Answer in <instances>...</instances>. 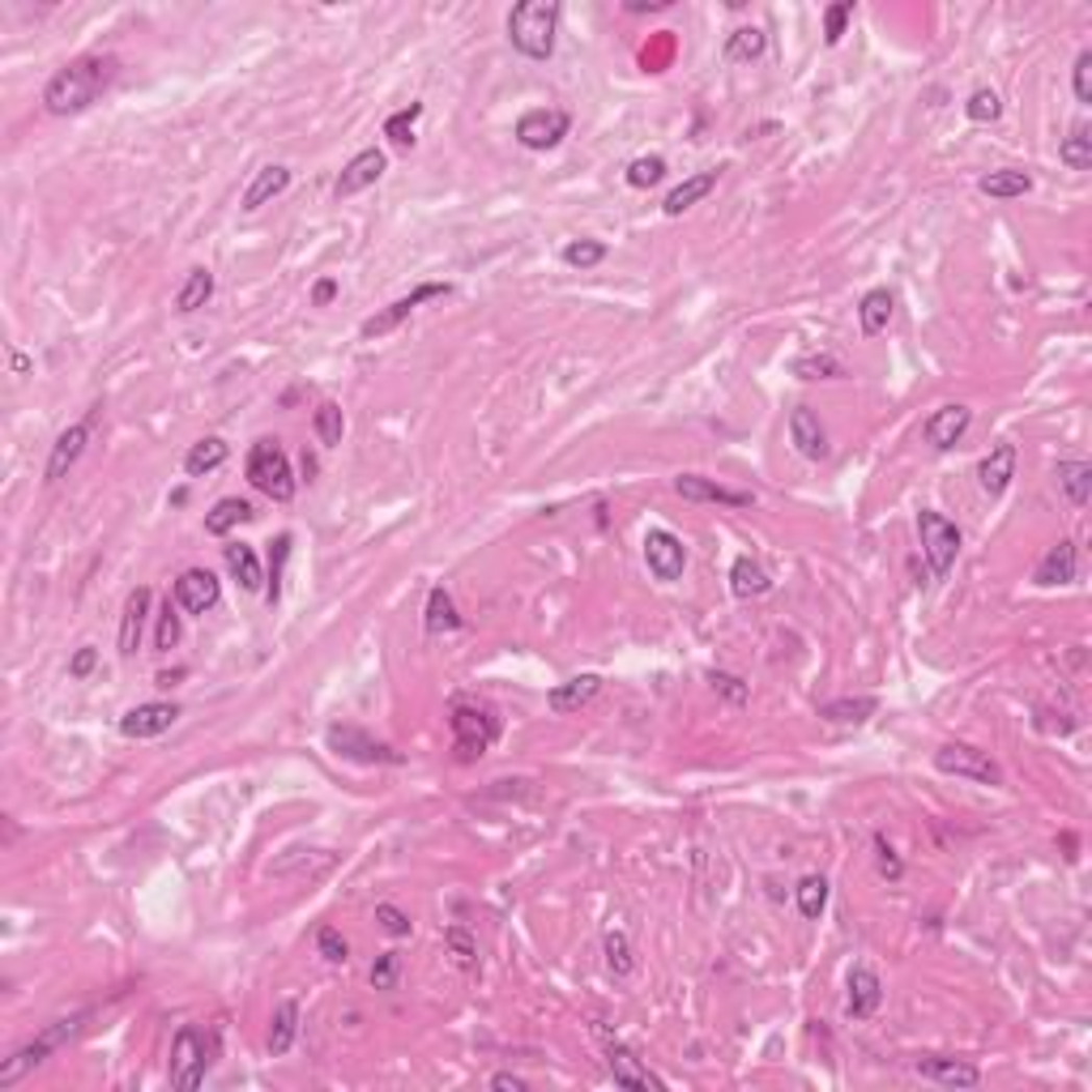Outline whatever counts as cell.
Segmentation results:
<instances>
[{
    "label": "cell",
    "mask_w": 1092,
    "mask_h": 1092,
    "mask_svg": "<svg viewBox=\"0 0 1092 1092\" xmlns=\"http://www.w3.org/2000/svg\"><path fill=\"white\" fill-rule=\"evenodd\" d=\"M645 564L657 580H678L682 568H688V551H682V542L670 533V529H649L645 533Z\"/></svg>",
    "instance_id": "cell-15"
},
{
    "label": "cell",
    "mask_w": 1092,
    "mask_h": 1092,
    "mask_svg": "<svg viewBox=\"0 0 1092 1092\" xmlns=\"http://www.w3.org/2000/svg\"><path fill=\"white\" fill-rule=\"evenodd\" d=\"M95 662H99V649H90V645H81V649L73 653V662H69V674H73V678H85L90 670H95Z\"/></svg>",
    "instance_id": "cell-60"
},
{
    "label": "cell",
    "mask_w": 1092,
    "mask_h": 1092,
    "mask_svg": "<svg viewBox=\"0 0 1092 1092\" xmlns=\"http://www.w3.org/2000/svg\"><path fill=\"white\" fill-rule=\"evenodd\" d=\"M914 1071L922 1079H935V1084H947V1088H977L982 1084V1071L965 1059H943V1054H926V1059H914Z\"/></svg>",
    "instance_id": "cell-21"
},
{
    "label": "cell",
    "mask_w": 1092,
    "mask_h": 1092,
    "mask_svg": "<svg viewBox=\"0 0 1092 1092\" xmlns=\"http://www.w3.org/2000/svg\"><path fill=\"white\" fill-rule=\"evenodd\" d=\"M674 491L682 499H692V504H725V508H751L755 504L751 491H730V487H721L713 478H700V474H678Z\"/></svg>",
    "instance_id": "cell-16"
},
{
    "label": "cell",
    "mask_w": 1092,
    "mask_h": 1092,
    "mask_svg": "<svg viewBox=\"0 0 1092 1092\" xmlns=\"http://www.w3.org/2000/svg\"><path fill=\"white\" fill-rule=\"evenodd\" d=\"M175 606L179 611H189V615H205V611H214L218 606V598H222V585H218V576L209 572V568H189L184 576L175 580Z\"/></svg>",
    "instance_id": "cell-14"
},
{
    "label": "cell",
    "mask_w": 1092,
    "mask_h": 1092,
    "mask_svg": "<svg viewBox=\"0 0 1092 1092\" xmlns=\"http://www.w3.org/2000/svg\"><path fill=\"white\" fill-rule=\"evenodd\" d=\"M662 175H666V158H662V154H645V158H631V163H627V184H631V189H653Z\"/></svg>",
    "instance_id": "cell-48"
},
{
    "label": "cell",
    "mask_w": 1092,
    "mask_h": 1092,
    "mask_svg": "<svg viewBox=\"0 0 1092 1092\" xmlns=\"http://www.w3.org/2000/svg\"><path fill=\"white\" fill-rule=\"evenodd\" d=\"M888 321H892V291L875 287V291L862 295V303H858V325H862V333L879 338V333L888 329Z\"/></svg>",
    "instance_id": "cell-32"
},
{
    "label": "cell",
    "mask_w": 1092,
    "mask_h": 1092,
    "mask_svg": "<svg viewBox=\"0 0 1092 1092\" xmlns=\"http://www.w3.org/2000/svg\"><path fill=\"white\" fill-rule=\"evenodd\" d=\"M1059 158H1063L1071 171H1088V167H1092V132H1088V124H1075L1071 136H1063Z\"/></svg>",
    "instance_id": "cell-43"
},
{
    "label": "cell",
    "mask_w": 1092,
    "mask_h": 1092,
    "mask_svg": "<svg viewBox=\"0 0 1092 1092\" xmlns=\"http://www.w3.org/2000/svg\"><path fill=\"white\" fill-rule=\"evenodd\" d=\"M295 1033H299V1003L287 998V1003L273 1008V1020H269V1054L282 1059L295 1045Z\"/></svg>",
    "instance_id": "cell-31"
},
{
    "label": "cell",
    "mask_w": 1092,
    "mask_h": 1092,
    "mask_svg": "<svg viewBox=\"0 0 1092 1092\" xmlns=\"http://www.w3.org/2000/svg\"><path fill=\"white\" fill-rule=\"evenodd\" d=\"M918 533H922V555L930 564L935 576H947L955 568V555H961V529H955L943 513H918Z\"/></svg>",
    "instance_id": "cell-8"
},
{
    "label": "cell",
    "mask_w": 1092,
    "mask_h": 1092,
    "mask_svg": "<svg viewBox=\"0 0 1092 1092\" xmlns=\"http://www.w3.org/2000/svg\"><path fill=\"white\" fill-rule=\"evenodd\" d=\"M1059 487L1067 491V499L1075 508L1088 504V495H1092V466L1088 462H1059Z\"/></svg>",
    "instance_id": "cell-41"
},
{
    "label": "cell",
    "mask_w": 1092,
    "mask_h": 1092,
    "mask_svg": "<svg viewBox=\"0 0 1092 1092\" xmlns=\"http://www.w3.org/2000/svg\"><path fill=\"white\" fill-rule=\"evenodd\" d=\"M393 982H397V955L384 951L380 961L372 965V986H376V990H393Z\"/></svg>",
    "instance_id": "cell-59"
},
{
    "label": "cell",
    "mask_w": 1092,
    "mask_h": 1092,
    "mask_svg": "<svg viewBox=\"0 0 1092 1092\" xmlns=\"http://www.w3.org/2000/svg\"><path fill=\"white\" fill-rule=\"evenodd\" d=\"M248 482L269 495L273 504H287L295 499V474H291V457L282 452L278 440H256L248 452Z\"/></svg>",
    "instance_id": "cell-4"
},
{
    "label": "cell",
    "mask_w": 1092,
    "mask_h": 1092,
    "mask_svg": "<svg viewBox=\"0 0 1092 1092\" xmlns=\"http://www.w3.org/2000/svg\"><path fill=\"white\" fill-rule=\"evenodd\" d=\"M226 457H231V448H226V440H218V436H205V440H197V444L189 448L184 470H189V478H205V474H209V470H218Z\"/></svg>",
    "instance_id": "cell-35"
},
{
    "label": "cell",
    "mask_w": 1092,
    "mask_h": 1092,
    "mask_svg": "<svg viewBox=\"0 0 1092 1092\" xmlns=\"http://www.w3.org/2000/svg\"><path fill=\"white\" fill-rule=\"evenodd\" d=\"M935 768L947 772V777H965L977 786H1003V768L990 760V751L969 747V743H943L935 751Z\"/></svg>",
    "instance_id": "cell-6"
},
{
    "label": "cell",
    "mask_w": 1092,
    "mask_h": 1092,
    "mask_svg": "<svg viewBox=\"0 0 1092 1092\" xmlns=\"http://www.w3.org/2000/svg\"><path fill=\"white\" fill-rule=\"evenodd\" d=\"M849 18H853V0H841V5H833V9L824 14V43H828V48H837V43H841Z\"/></svg>",
    "instance_id": "cell-52"
},
{
    "label": "cell",
    "mask_w": 1092,
    "mask_h": 1092,
    "mask_svg": "<svg viewBox=\"0 0 1092 1092\" xmlns=\"http://www.w3.org/2000/svg\"><path fill=\"white\" fill-rule=\"evenodd\" d=\"M709 682H713V688H717L725 700H730V704H743V700L751 696V688H747V682H743V678H735V674H725V670H709Z\"/></svg>",
    "instance_id": "cell-55"
},
{
    "label": "cell",
    "mask_w": 1092,
    "mask_h": 1092,
    "mask_svg": "<svg viewBox=\"0 0 1092 1092\" xmlns=\"http://www.w3.org/2000/svg\"><path fill=\"white\" fill-rule=\"evenodd\" d=\"M209 295H214V273H209L205 265H197V269H189L184 287H179V295H175V307L189 316V312L205 307V303H209Z\"/></svg>",
    "instance_id": "cell-40"
},
{
    "label": "cell",
    "mask_w": 1092,
    "mask_h": 1092,
    "mask_svg": "<svg viewBox=\"0 0 1092 1092\" xmlns=\"http://www.w3.org/2000/svg\"><path fill=\"white\" fill-rule=\"evenodd\" d=\"M427 631L431 636H444V631H457L462 627V615H457V602H452V594L444 585H436L431 594H427Z\"/></svg>",
    "instance_id": "cell-36"
},
{
    "label": "cell",
    "mask_w": 1092,
    "mask_h": 1092,
    "mask_svg": "<svg viewBox=\"0 0 1092 1092\" xmlns=\"http://www.w3.org/2000/svg\"><path fill=\"white\" fill-rule=\"evenodd\" d=\"M602 951H606V969H611L615 977H631V969H636V955H631V939H627L623 930H606V939H602Z\"/></svg>",
    "instance_id": "cell-44"
},
{
    "label": "cell",
    "mask_w": 1092,
    "mask_h": 1092,
    "mask_svg": "<svg viewBox=\"0 0 1092 1092\" xmlns=\"http://www.w3.org/2000/svg\"><path fill=\"white\" fill-rule=\"evenodd\" d=\"M790 372L798 380H841V376H849V368L837 354H798L790 363Z\"/></svg>",
    "instance_id": "cell-38"
},
{
    "label": "cell",
    "mask_w": 1092,
    "mask_h": 1092,
    "mask_svg": "<svg viewBox=\"0 0 1092 1092\" xmlns=\"http://www.w3.org/2000/svg\"><path fill=\"white\" fill-rule=\"evenodd\" d=\"M452 287L448 282H423V287H415L409 295H401V299H393L384 312H376V316H368V321H363V342H376V338H384V333H393L401 321H409V312H415L419 303H427V299H440V295H448Z\"/></svg>",
    "instance_id": "cell-11"
},
{
    "label": "cell",
    "mask_w": 1092,
    "mask_h": 1092,
    "mask_svg": "<svg viewBox=\"0 0 1092 1092\" xmlns=\"http://www.w3.org/2000/svg\"><path fill=\"white\" fill-rule=\"evenodd\" d=\"M81 1020H85V1012H77V1016H65V1020H52L48 1028H43L34 1041H26V1045H18V1050L0 1063V1092L5 1088H14L18 1079H26L39 1063H48V1054L52 1050H60V1045L69 1041V1037H77V1028H81Z\"/></svg>",
    "instance_id": "cell-3"
},
{
    "label": "cell",
    "mask_w": 1092,
    "mask_h": 1092,
    "mask_svg": "<svg viewBox=\"0 0 1092 1092\" xmlns=\"http://www.w3.org/2000/svg\"><path fill=\"white\" fill-rule=\"evenodd\" d=\"M977 193L994 197V201H1016L1024 193H1033V175L1028 171H1016V167H1003V171H990L977 179Z\"/></svg>",
    "instance_id": "cell-28"
},
{
    "label": "cell",
    "mask_w": 1092,
    "mask_h": 1092,
    "mask_svg": "<svg viewBox=\"0 0 1092 1092\" xmlns=\"http://www.w3.org/2000/svg\"><path fill=\"white\" fill-rule=\"evenodd\" d=\"M491 1088H513V1092H525L529 1084H525L521 1075H513V1071H495V1075H491Z\"/></svg>",
    "instance_id": "cell-62"
},
{
    "label": "cell",
    "mask_w": 1092,
    "mask_h": 1092,
    "mask_svg": "<svg viewBox=\"0 0 1092 1092\" xmlns=\"http://www.w3.org/2000/svg\"><path fill=\"white\" fill-rule=\"evenodd\" d=\"M448 725H452V743H457L462 760H478L499 739V721L487 709H478V704H457V709H452V717H448Z\"/></svg>",
    "instance_id": "cell-7"
},
{
    "label": "cell",
    "mask_w": 1092,
    "mask_h": 1092,
    "mask_svg": "<svg viewBox=\"0 0 1092 1092\" xmlns=\"http://www.w3.org/2000/svg\"><path fill=\"white\" fill-rule=\"evenodd\" d=\"M209 1063H214V1037H205L197 1024H184L171 1041V1084L184 1092L201 1088Z\"/></svg>",
    "instance_id": "cell-5"
},
{
    "label": "cell",
    "mask_w": 1092,
    "mask_h": 1092,
    "mask_svg": "<svg viewBox=\"0 0 1092 1092\" xmlns=\"http://www.w3.org/2000/svg\"><path fill=\"white\" fill-rule=\"evenodd\" d=\"M312 427H316V436H321L325 448H338V444H342V431H346L342 405H338V401H321V405H316V415H312Z\"/></svg>",
    "instance_id": "cell-45"
},
{
    "label": "cell",
    "mask_w": 1092,
    "mask_h": 1092,
    "mask_svg": "<svg viewBox=\"0 0 1092 1092\" xmlns=\"http://www.w3.org/2000/svg\"><path fill=\"white\" fill-rule=\"evenodd\" d=\"M1075 568H1079V560H1075V546H1071V542H1059V546H1050V551L1041 555V564H1037L1033 580H1037L1041 589L1071 585V580H1075Z\"/></svg>",
    "instance_id": "cell-26"
},
{
    "label": "cell",
    "mask_w": 1092,
    "mask_h": 1092,
    "mask_svg": "<svg viewBox=\"0 0 1092 1092\" xmlns=\"http://www.w3.org/2000/svg\"><path fill=\"white\" fill-rule=\"evenodd\" d=\"M423 116V103H409L384 120V136L393 146H415V120Z\"/></svg>",
    "instance_id": "cell-47"
},
{
    "label": "cell",
    "mask_w": 1092,
    "mask_h": 1092,
    "mask_svg": "<svg viewBox=\"0 0 1092 1092\" xmlns=\"http://www.w3.org/2000/svg\"><path fill=\"white\" fill-rule=\"evenodd\" d=\"M287 555H291V533H278V542H273V580L265 585V598L269 602H278V594H282V564H287Z\"/></svg>",
    "instance_id": "cell-54"
},
{
    "label": "cell",
    "mask_w": 1092,
    "mask_h": 1092,
    "mask_svg": "<svg viewBox=\"0 0 1092 1092\" xmlns=\"http://www.w3.org/2000/svg\"><path fill=\"white\" fill-rule=\"evenodd\" d=\"M1016 457H1020V452H1016V444H1008V440L990 448V457L977 466V482H982L986 495H1003V491L1012 487V478H1016Z\"/></svg>",
    "instance_id": "cell-24"
},
{
    "label": "cell",
    "mask_w": 1092,
    "mask_h": 1092,
    "mask_svg": "<svg viewBox=\"0 0 1092 1092\" xmlns=\"http://www.w3.org/2000/svg\"><path fill=\"white\" fill-rule=\"evenodd\" d=\"M85 440H90V419L65 427V431L56 436V444H52V457H48V470H43V478H48V482H60V478L77 466L81 452H85Z\"/></svg>",
    "instance_id": "cell-22"
},
{
    "label": "cell",
    "mask_w": 1092,
    "mask_h": 1092,
    "mask_svg": "<svg viewBox=\"0 0 1092 1092\" xmlns=\"http://www.w3.org/2000/svg\"><path fill=\"white\" fill-rule=\"evenodd\" d=\"M884 1003V982L871 965H853L849 969V998H845V1012L853 1020H871Z\"/></svg>",
    "instance_id": "cell-18"
},
{
    "label": "cell",
    "mask_w": 1092,
    "mask_h": 1092,
    "mask_svg": "<svg viewBox=\"0 0 1092 1092\" xmlns=\"http://www.w3.org/2000/svg\"><path fill=\"white\" fill-rule=\"evenodd\" d=\"M252 517V504L248 499H240V495H226V499H218V504L205 513V533H214V538H226L231 533L235 525H244Z\"/></svg>",
    "instance_id": "cell-33"
},
{
    "label": "cell",
    "mask_w": 1092,
    "mask_h": 1092,
    "mask_svg": "<svg viewBox=\"0 0 1092 1092\" xmlns=\"http://www.w3.org/2000/svg\"><path fill=\"white\" fill-rule=\"evenodd\" d=\"M222 560H226V568H231V576L240 580V589H244V594H260V589H265L260 560H256V551H252L248 542H231V546H222Z\"/></svg>",
    "instance_id": "cell-27"
},
{
    "label": "cell",
    "mask_w": 1092,
    "mask_h": 1092,
    "mask_svg": "<svg viewBox=\"0 0 1092 1092\" xmlns=\"http://www.w3.org/2000/svg\"><path fill=\"white\" fill-rule=\"evenodd\" d=\"M969 423H973V409L969 405H939L935 415L926 419V444L930 448H939V452H947V448H955L961 444V436L969 431Z\"/></svg>",
    "instance_id": "cell-19"
},
{
    "label": "cell",
    "mask_w": 1092,
    "mask_h": 1092,
    "mask_svg": "<svg viewBox=\"0 0 1092 1092\" xmlns=\"http://www.w3.org/2000/svg\"><path fill=\"white\" fill-rule=\"evenodd\" d=\"M555 30H560V5L555 0H521L508 14V39L513 48L529 60H551L555 52Z\"/></svg>",
    "instance_id": "cell-2"
},
{
    "label": "cell",
    "mask_w": 1092,
    "mask_h": 1092,
    "mask_svg": "<svg viewBox=\"0 0 1092 1092\" xmlns=\"http://www.w3.org/2000/svg\"><path fill=\"white\" fill-rule=\"evenodd\" d=\"M730 589H735V598H760V594H768V589H772V576L764 572L760 560L739 555L735 568H730Z\"/></svg>",
    "instance_id": "cell-34"
},
{
    "label": "cell",
    "mask_w": 1092,
    "mask_h": 1092,
    "mask_svg": "<svg viewBox=\"0 0 1092 1092\" xmlns=\"http://www.w3.org/2000/svg\"><path fill=\"white\" fill-rule=\"evenodd\" d=\"M384 167H389L384 150H363V154H354V158L342 167V175H338L333 197H338V201H346V197H358L363 189H372L376 179L384 175Z\"/></svg>",
    "instance_id": "cell-17"
},
{
    "label": "cell",
    "mask_w": 1092,
    "mask_h": 1092,
    "mask_svg": "<svg viewBox=\"0 0 1092 1092\" xmlns=\"http://www.w3.org/2000/svg\"><path fill=\"white\" fill-rule=\"evenodd\" d=\"M602 692V674H576L568 682H560V688H551V696H546V704H551V713L568 717L576 709H585L589 700H594Z\"/></svg>",
    "instance_id": "cell-25"
},
{
    "label": "cell",
    "mask_w": 1092,
    "mask_h": 1092,
    "mask_svg": "<svg viewBox=\"0 0 1092 1092\" xmlns=\"http://www.w3.org/2000/svg\"><path fill=\"white\" fill-rule=\"evenodd\" d=\"M150 602H154L150 589H132V594H128L124 619H120V657H132L136 649H142V631H146V619H150Z\"/></svg>",
    "instance_id": "cell-23"
},
{
    "label": "cell",
    "mask_w": 1092,
    "mask_h": 1092,
    "mask_svg": "<svg viewBox=\"0 0 1092 1092\" xmlns=\"http://www.w3.org/2000/svg\"><path fill=\"white\" fill-rule=\"evenodd\" d=\"M717 189V171H700V175H692V179H682V184L662 201V209H666V218H678V214H688L696 201H704L709 193Z\"/></svg>",
    "instance_id": "cell-29"
},
{
    "label": "cell",
    "mask_w": 1092,
    "mask_h": 1092,
    "mask_svg": "<svg viewBox=\"0 0 1092 1092\" xmlns=\"http://www.w3.org/2000/svg\"><path fill=\"white\" fill-rule=\"evenodd\" d=\"M333 295H338V282H333V278H321V282L312 287V303H316V307H325V303H333Z\"/></svg>",
    "instance_id": "cell-61"
},
{
    "label": "cell",
    "mask_w": 1092,
    "mask_h": 1092,
    "mask_svg": "<svg viewBox=\"0 0 1092 1092\" xmlns=\"http://www.w3.org/2000/svg\"><path fill=\"white\" fill-rule=\"evenodd\" d=\"M325 743H329L333 755L354 760V764H401V751L376 743L368 730H358V725H329Z\"/></svg>",
    "instance_id": "cell-10"
},
{
    "label": "cell",
    "mask_w": 1092,
    "mask_h": 1092,
    "mask_svg": "<svg viewBox=\"0 0 1092 1092\" xmlns=\"http://www.w3.org/2000/svg\"><path fill=\"white\" fill-rule=\"evenodd\" d=\"M444 943H448V951H452V961H457V969L478 973V943L470 939L466 926H448V930H444Z\"/></svg>",
    "instance_id": "cell-46"
},
{
    "label": "cell",
    "mask_w": 1092,
    "mask_h": 1092,
    "mask_svg": "<svg viewBox=\"0 0 1092 1092\" xmlns=\"http://www.w3.org/2000/svg\"><path fill=\"white\" fill-rule=\"evenodd\" d=\"M768 48V34L760 26H739L730 39H725V60L730 65H747V60H760Z\"/></svg>",
    "instance_id": "cell-39"
},
{
    "label": "cell",
    "mask_w": 1092,
    "mask_h": 1092,
    "mask_svg": "<svg viewBox=\"0 0 1092 1092\" xmlns=\"http://www.w3.org/2000/svg\"><path fill=\"white\" fill-rule=\"evenodd\" d=\"M794 896H798V914H802L806 922H815V918L828 909V879H824V875H802L798 888H794Z\"/></svg>",
    "instance_id": "cell-42"
},
{
    "label": "cell",
    "mask_w": 1092,
    "mask_h": 1092,
    "mask_svg": "<svg viewBox=\"0 0 1092 1092\" xmlns=\"http://www.w3.org/2000/svg\"><path fill=\"white\" fill-rule=\"evenodd\" d=\"M116 73H120V60L111 52H85L52 73V81L43 85V107L52 116H77L116 81Z\"/></svg>",
    "instance_id": "cell-1"
},
{
    "label": "cell",
    "mask_w": 1092,
    "mask_h": 1092,
    "mask_svg": "<svg viewBox=\"0 0 1092 1092\" xmlns=\"http://www.w3.org/2000/svg\"><path fill=\"white\" fill-rule=\"evenodd\" d=\"M572 128V116L560 107H533L517 120V142L525 150H555Z\"/></svg>",
    "instance_id": "cell-12"
},
{
    "label": "cell",
    "mask_w": 1092,
    "mask_h": 1092,
    "mask_svg": "<svg viewBox=\"0 0 1092 1092\" xmlns=\"http://www.w3.org/2000/svg\"><path fill=\"white\" fill-rule=\"evenodd\" d=\"M965 116H969L973 124H994L998 116H1003V103H998V95H994V90H986V85H982V90H973V95H969V103H965Z\"/></svg>",
    "instance_id": "cell-50"
},
{
    "label": "cell",
    "mask_w": 1092,
    "mask_h": 1092,
    "mask_svg": "<svg viewBox=\"0 0 1092 1092\" xmlns=\"http://www.w3.org/2000/svg\"><path fill=\"white\" fill-rule=\"evenodd\" d=\"M179 645V606L175 598L163 602V619H158V649H175Z\"/></svg>",
    "instance_id": "cell-56"
},
{
    "label": "cell",
    "mask_w": 1092,
    "mask_h": 1092,
    "mask_svg": "<svg viewBox=\"0 0 1092 1092\" xmlns=\"http://www.w3.org/2000/svg\"><path fill=\"white\" fill-rule=\"evenodd\" d=\"M316 947H321V955L329 965H346L350 961V943L342 939V930H333V926H325L321 935H316Z\"/></svg>",
    "instance_id": "cell-51"
},
{
    "label": "cell",
    "mask_w": 1092,
    "mask_h": 1092,
    "mask_svg": "<svg viewBox=\"0 0 1092 1092\" xmlns=\"http://www.w3.org/2000/svg\"><path fill=\"white\" fill-rule=\"evenodd\" d=\"M790 440H794V448L802 452L806 462H824L828 457V431H824V423H819V415L811 405L790 409Z\"/></svg>",
    "instance_id": "cell-20"
},
{
    "label": "cell",
    "mask_w": 1092,
    "mask_h": 1092,
    "mask_svg": "<svg viewBox=\"0 0 1092 1092\" xmlns=\"http://www.w3.org/2000/svg\"><path fill=\"white\" fill-rule=\"evenodd\" d=\"M287 189H291V171H287V167H260L256 179L248 184V193H244V209L252 214V209H260L265 201L282 197Z\"/></svg>",
    "instance_id": "cell-30"
},
{
    "label": "cell",
    "mask_w": 1092,
    "mask_h": 1092,
    "mask_svg": "<svg viewBox=\"0 0 1092 1092\" xmlns=\"http://www.w3.org/2000/svg\"><path fill=\"white\" fill-rule=\"evenodd\" d=\"M594 1037H598V1045H602V1054H606V1067H611V1075H615V1084H623V1088H666V1079L662 1075H653L649 1067H641V1059H636L627 1045L602 1024V1020H594Z\"/></svg>",
    "instance_id": "cell-9"
},
{
    "label": "cell",
    "mask_w": 1092,
    "mask_h": 1092,
    "mask_svg": "<svg viewBox=\"0 0 1092 1092\" xmlns=\"http://www.w3.org/2000/svg\"><path fill=\"white\" fill-rule=\"evenodd\" d=\"M602 260H606V244L602 240H572L564 248V265H572V269H594Z\"/></svg>",
    "instance_id": "cell-49"
},
{
    "label": "cell",
    "mask_w": 1092,
    "mask_h": 1092,
    "mask_svg": "<svg viewBox=\"0 0 1092 1092\" xmlns=\"http://www.w3.org/2000/svg\"><path fill=\"white\" fill-rule=\"evenodd\" d=\"M1071 85H1075V99H1079V103H1092V52H1079V56H1075Z\"/></svg>",
    "instance_id": "cell-57"
},
{
    "label": "cell",
    "mask_w": 1092,
    "mask_h": 1092,
    "mask_svg": "<svg viewBox=\"0 0 1092 1092\" xmlns=\"http://www.w3.org/2000/svg\"><path fill=\"white\" fill-rule=\"evenodd\" d=\"M875 862H879V875H884V879H900V875H904L900 858L892 853V845H888L884 837H875Z\"/></svg>",
    "instance_id": "cell-58"
},
{
    "label": "cell",
    "mask_w": 1092,
    "mask_h": 1092,
    "mask_svg": "<svg viewBox=\"0 0 1092 1092\" xmlns=\"http://www.w3.org/2000/svg\"><path fill=\"white\" fill-rule=\"evenodd\" d=\"M674 0H627V14H657V9H670Z\"/></svg>",
    "instance_id": "cell-63"
},
{
    "label": "cell",
    "mask_w": 1092,
    "mask_h": 1092,
    "mask_svg": "<svg viewBox=\"0 0 1092 1092\" xmlns=\"http://www.w3.org/2000/svg\"><path fill=\"white\" fill-rule=\"evenodd\" d=\"M376 922H380V930H384V935H393V939H405L409 930H415V922H409V914H401L397 904H376Z\"/></svg>",
    "instance_id": "cell-53"
},
{
    "label": "cell",
    "mask_w": 1092,
    "mask_h": 1092,
    "mask_svg": "<svg viewBox=\"0 0 1092 1092\" xmlns=\"http://www.w3.org/2000/svg\"><path fill=\"white\" fill-rule=\"evenodd\" d=\"M179 721V704H167V700H150V704H136L120 717V735L124 739H158L167 735L171 725Z\"/></svg>",
    "instance_id": "cell-13"
},
{
    "label": "cell",
    "mask_w": 1092,
    "mask_h": 1092,
    "mask_svg": "<svg viewBox=\"0 0 1092 1092\" xmlns=\"http://www.w3.org/2000/svg\"><path fill=\"white\" fill-rule=\"evenodd\" d=\"M879 709L875 696H845V700H828V704H819V717H828V721H841V725H862V721H871Z\"/></svg>",
    "instance_id": "cell-37"
}]
</instances>
